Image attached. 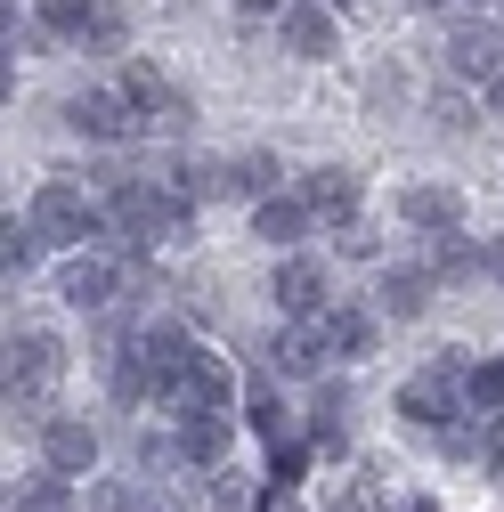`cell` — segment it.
<instances>
[{"instance_id":"7402d4cb","label":"cell","mask_w":504,"mask_h":512,"mask_svg":"<svg viewBox=\"0 0 504 512\" xmlns=\"http://www.w3.org/2000/svg\"><path fill=\"white\" fill-rule=\"evenodd\" d=\"M472 269H488V252H472L464 236H431V277L439 285H464Z\"/></svg>"},{"instance_id":"277c9868","label":"cell","mask_w":504,"mask_h":512,"mask_svg":"<svg viewBox=\"0 0 504 512\" xmlns=\"http://www.w3.org/2000/svg\"><path fill=\"white\" fill-rule=\"evenodd\" d=\"M464 374H456V358H431L423 374H407V391H399V415L407 423H464Z\"/></svg>"},{"instance_id":"2e32d148","label":"cell","mask_w":504,"mask_h":512,"mask_svg":"<svg viewBox=\"0 0 504 512\" xmlns=\"http://www.w3.org/2000/svg\"><path fill=\"white\" fill-rule=\"evenodd\" d=\"M309 228H318V212H309L301 196H269L261 212H252V236H261V244H301Z\"/></svg>"},{"instance_id":"d6986e66","label":"cell","mask_w":504,"mask_h":512,"mask_svg":"<svg viewBox=\"0 0 504 512\" xmlns=\"http://www.w3.org/2000/svg\"><path fill=\"white\" fill-rule=\"evenodd\" d=\"M106 391H114L122 407H139V399L155 391V374H147V358H139V350H122V342H114V350H106Z\"/></svg>"},{"instance_id":"83f0119b","label":"cell","mask_w":504,"mask_h":512,"mask_svg":"<svg viewBox=\"0 0 504 512\" xmlns=\"http://www.w3.org/2000/svg\"><path fill=\"white\" fill-rule=\"evenodd\" d=\"M17 512H74V496H66V480H57V472H41V480L17 488Z\"/></svg>"},{"instance_id":"52a82bcc","label":"cell","mask_w":504,"mask_h":512,"mask_svg":"<svg viewBox=\"0 0 504 512\" xmlns=\"http://www.w3.org/2000/svg\"><path fill=\"white\" fill-rule=\"evenodd\" d=\"M41 456H49L57 480H74V472L98 464V431H90L82 415H49V423H41Z\"/></svg>"},{"instance_id":"8992f818","label":"cell","mask_w":504,"mask_h":512,"mask_svg":"<svg viewBox=\"0 0 504 512\" xmlns=\"http://www.w3.org/2000/svg\"><path fill=\"white\" fill-rule=\"evenodd\" d=\"M293 196H301L309 212H318L326 228H350V220H358V171H342V163H318V171H309V179L293 187Z\"/></svg>"},{"instance_id":"836d02e7","label":"cell","mask_w":504,"mask_h":512,"mask_svg":"<svg viewBox=\"0 0 504 512\" xmlns=\"http://www.w3.org/2000/svg\"><path fill=\"white\" fill-rule=\"evenodd\" d=\"M236 9H252V17H285L293 0H236Z\"/></svg>"},{"instance_id":"d6a6232c","label":"cell","mask_w":504,"mask_h":512,"mask_svg":"<svg viewBox=\"0 0 504 512\" xmlns=\"http://www.w3.org/2000/svg\"><path fill=\"white\" fill-rule=\"evenodd\" d=\"M334 512H374V496H366V480H350V488H334Z\"/></svg>"},{"instance_id":"9c48e42d","label":"cell","mask_w":504,"mask_h":512,"mask_svg":"<svg viewBox=\"0 0 504 512\" xmlns=\"http://www.w3.org/2000/svg\"><path fill=\"white\" fill-rule=\"evenodd\" d=\"M277 33H285L293 57H334V49H342V25H334L326 0H293V9L277 17Z\"/></svg>"},{"instance_id":"f1b7e54d","label":"cell","mask_w":504,"mask_h":512,"mask_svg":"<svg viewBox=\"0 0 504 512\" xmlns=\"http://www.w3.org/2000/svg\"><path fill=\"white\" fill-rule=\"evenodd\" d=\"M261 480H244V472H212V512H261V496H252Z\"/></svg>"},{"instance_id":"d590c367","label":"cell","mask_w":504,"mask_h":512,"mask_svg":"<svg viewBox=\"0 0 504 512\" xmlns=\"http://www.w3.org/2000/svg\"><path fill=\"white\" fill-rule=\"evenodd\" d=\"M488 114H504V74H496V82H488Z\"/></svg>"},{"instance_id":"f35d334b","label":"cell","mask_w":504,"mask_h":512,"mask_svg":"<svg viewBox=\"0 0 504 512\" xmlns=\"http://www.w3.org/2000/svg\"><path fill=\"white\" fill-rule=\"evenodd\" d=\"M472 9H480V0H472ZM496 9H504V0H496Z\"/></svg>"},{"instance_id":"6da1fadb","label":"cell","mask_w":504,"mask_h":512,"mask_svg":"<svg viewBox=\"0 0 504 512\" xmlns=\"http://www.w3.org/2000/svg\"><path fill=\"white\" fill-rule=\"evenodd\" d=\"M179 220H187V204L171 196V187H147V179H131V187L106 196V244H163Z\"/></svg>"},{"instance_id":"7a4b0ae2","label":"cell","mask_w":504,"mask_h":512,"mask_svg":"<svg viewBox=\"0 0 504 512\" xmlns=\"http://www.w3.org/2000/svg\"><path fill=\"white\" fill-rule=\"evenodd\" d=\"M57 374H66V342H57V334H41V326L9 334V423L33 415L57 391Z\"/></svg>"},{"instance_id":"d4e9b609","label":"cell","mask_w":504,"mask_h":512,"mask_svg":"<svg viewBox=\"0 0 504 512\" xmlns=\"http://www.w3.org/2000/svg\"><path fill=\"white\" fill-rule=\"evenodd\" d=\"M464 399H472V407H488V415H504V358L464 366Z\"/></svg>"},{"instance_id":"484cf974","label":"cell","mask_w":504,"mask_h":512,"mask_svg":"<svg viewBox=\"0 0 504 512\" xmlns=\"http://www.w3.org/2000/svg\"><path fill=\"white\" fill-rule=\"evenodd\" d=\"M326 366V342L318 334H285L277 342V374H318Z\"/></svg>"},{"instance_id":"44dd1931","label":"cell","mask_w":504,"mask_h":512,"mask_svg":"<svg viewBox=\"0 0 504 512\" xmlns=\"http://www.w3.org/2000/svg\"><path fill=\"white\" fill-rule=\"evenodd\" d=\"M171 196L196 212V204H212V196H228V163H179L171 171Z\"/></svg>"},{"instance_id":"603a6c76","label":"cell","mask_w":504,"mask_h":512,"mask_svg":"<svg viewBox=\"0 0 504 512\" xmlns=\"http://www.w3.org/2000/svg\"><path fill=\"white\" fill-rule=\"evenodd\" d=\"M98 9H106V0H41V33L49 41H82Z\"/></svg>"},{"instance_id":"ab89813d","label":"cell","mask_w":504,"mask_h":512,"mask_svg":"<svg viewBox=\"0 0 504 512\" xmlns=\"http://www.w3.org/2000/svg\"><path fill=\"white\" fill-rule=\"evenodd\" d=\"M496 25H504V9H496Z\"/></svg>"},{"instance_id":"e575fe53","label":"cell","mask_w":504,"mask_h":512,"mask_svg":"<svg viewBox=\"0 0 504 512\" xmlns=\"http://www.w3.org/2000/svg\"><path fill=\"white\" fill-rule=\"evenodd\" d=\"M480 252H488V277L504 285V236H496V244H480Z\"/></svg>"},{"instance_id":"f546056e","label":"cell","mask_w":504,"mask_h":512,"mask_svg":"<svg viewBox=\"0 0 504 512\" xmlns=\"http://www.w3.org/2000/svg\"><path fill=\"white\" fill-rule=\"evenodd\" d=\"M90 512H139L131 480H98V488H90Z\"/></svg>"},{"instance_id":"30bf717a","label":"cell","mask_w":504,"mask_h":512,"mask_svg":"<svg viewBox=\"0 0 504 512\" xmlns=\"http://www.w3.org/2000/svg\"><path fill=\"white\" fill-rule=\"evenodd\" d=\"M66 122H74V131L82 139H131V98H122V90H82V98H66Z\"/></svg>"},{"instance_id":"5b68a950","label":"cell","mask_w":504,"mask_h":512,"mask_svg":"<svg viewBox=\"0 0 504 512\" xmlns=\"http://www.w3.org/2000/svg\"><path fill=\"white\" fill-rule=\"evenodd\" d=\"M439 57H448V74H456V82H496V74H504V25L464 17V25H448Z\"/></svg>"},{"instance_id":"1f68e13d","label":"cell","mask_w":504,"mask_h":512,"mask_svg":"<svg viewBox=\"0 0 504 512\" xmlns=\"http://www.w3.org/2000/svg\"><path fill=\"white\" fill-rule=\"evenodd\" d=\"M342 252H358V261H374V228H366V220H350V228H342Z\"/></svg>"},{"instance_id":"4fadbf2b","label":"cell","mask_w":504,"mask_h":512,"mask_svg":"<svg viewBox=\"0 0 504 512\" xmlns=\"http://www.w3.org/2000/svg\"><path fill=\"white\" fill-rule=\"evenodd\" d=\"M114 285H122V269H114V252H82V261L57 277V293H66L74 309H106L114 301Z\"/></svg>"},{"instance_id":"4316f807","label":"cell","mask_w":504,"mask_h":512,"mask_svg":"<svg viewBox=\"0 0 504 512\" xmlns=\"http://www.w3.org/2000/svg\"><path fill=\"white\" fill-rule=\"evenodd\" d=\"M122 41H131V17H122V9H114V0H106V9L90 17V33H82V49H98V57H114Z\"/></svg>"},{"instance_id":"cb8c5ba5","label":"cell","mask_w":504,"mask_h":512,"mask_svg":"<svg viewBox=\"0 0 504 512\" xmlns=\"http://www.w3.org/2000/svg\"><path fill=\"white\" fill-rule=\"evenodd\" d=\"M309 456H318V439L309 431H285V439H269V472H277V488L293 496V480L309 472Z\"/></svg>"},{"instance_id":"3957f363","label":"cell","mask_w":504,"mask_h":512,"mask_svg":"<svg viewBox=\"0 0 504 512\" xmlns=\"http://www.w3.org/2000/svg\"><path fill=\"white\" fill-rule=\"evenodd\" d=\"M25 220L41 228V244H90V236L106 228V212H98V204L82 196V187H74V179H49V187H41V196L25 204Z\"/></svg>"},{"instance_id":"e0dca14e","label":"cell","mask_w":504,"mask_h":512,"mask_svg":"<svg viewBox=\"0 0 504 512\" xmlns=\"http://www.w3.org/2000/svg\"><path fill=\"white\" fill-rule=\"evenodd\" d=\"M228 196H244L252 212H261V204L277 196V155H261V147L236 155V163H228Z\"/></svg>"},{"instance_id":"74e56055","label":"cell","mask_w":504,"mask_h":512,"mask_svg":"<svg viewBox=\"0 0 504 512\" xmlns=\"http://www.w3.org/2000/svg\"><path fill=\"white\" fill-rule=\"evenodd\" d=\"M407 9H439V0H407Z\"/></svg>"},{"instance_id":"ffe728a7","label":"cell","mask_w":504,"mask_h":512,"mask_svg":"<svg viewBox=\"0 0 504 512\" xmlns=\"http://www.w3.org/2000/svg\"><path fill=\"white\" fill-rule=\"evenodd\" d=\"M33 261H41V228L9 212V220H0V277H9V285H17V277H25Z\"/></svg>"},{"instance_id":"ba28073f","label":"cell","mask_w":504,"mask_h":512,"mask_svg":"<svg viewBox=\"0 0 504 512\" xmlns=\"http://www.w3.org/2000/svg\"><path fill=\"white\" fill-rule=\"evenodd\" d=\"M122 98H131V114H155L163 131H187V106H179V90H171V74L163 66H122V82H114Z\"/></svg>"},{"instance_id":"9a60e30c","label":"cell","mask_w":504,"mask_h":512,"mask_svg":"<svg viewBox=\"0 0 504 512\" xmlns=\"http://www.w3.org/2000/svg\"><path fill=\"white\" fill-rule=\"evenodd\" d=\"M318 342H326L334 358H366V342H374V309H358V301H334V309L318 317Z\"/></svg>"},{"instance_id":"8d00e7d4","label":"cell","mask_w":504,"mask_h":512,"mask_svg":"<svg viewBox=\"0 0 504 512\" xmlns=\"http://www.w3.org/2000/svg\"><path fill=\"white\" fill-rule=\"evenodd\" d=\"M407 512H439V504H431V496H415V504H407Z\"/></svg>"},{"instance_id":"8fae6325","label":"cell","mask_w":504,"mask_h":512,"mask_svg":"<svg viewBox=\"0 0 504 512\" xmlns=\"http://www.w3.org/2000/svg\"><path fill=\"white\" fill-rule=\"evenodd\" d=\"M228 439H236V423L220 415V407H196V415H179V456L187 464H212V472H228Z\"/></svg>"},{"instance_id":"7c38bea8","label":"cell","mask_w":504,"mask_h":512,"mask_svg":"<svg viewBox=\"0 0 504 512\" xmlns=\"http://www.w3.org/2000/svg\"><path fill=\"white\" fill-rule=\"evenodd\" d=\"M269 293H277V309H285V317H326V309H334V301H326V269H318V261H301V252L277 269V285H269Z\"/></svg>"},{"instance_id":"4dcf8cb0","label":"cell","mask_w":504,"mask_h":512,"mask_svg":"<svg viewBox=\"0 0 504 512\" xmlns=\"http://www.w3.org/2000/svg\"><path fill=\"white\" fill-rule=\"evenodd\" d=\"M480 464H488V472H504V415H488V423H480Z\"/></svg>"},{"instance_id":"5bb4252c","label":"cell","mask_w":504,"mask_h":512,"mask_svg":"<svg viewBox=\"0 0 504 512\" xmlns=\"http://www.w3.org/2000/svg\"><path fill=\"white\" fill-rule=\"evenodd\" d=\"M399 220L423 228V236H456L464 204H456V187H407V196H399Z\"/></svg>"},{"instance_id":"ac0fdd59","label":"cell","mask_w":504,"mask_h":512,"mask_svg":"<svg viewBox=\"0 0 504 512\" xmlns=\"http://www.w3.org/2000/svg\"><path fill=\"white\" fill-rule=\"evenodd\" d=\"M431 285H439L431 269H383V309L391 317H423L431 309Z\"/></svg>"},{"instance_id":"60d3db41","label":"cell","mask_w":504,"mask_h":512,"mask_svg":"<svg viewBox=\"0 0 504 512\" xmlns=\"http://www.w3.org/2000/svg\"><path fill=\"white\" fill-rule=\"evenodd\" d=\"M326 9H334V0H326Z\"/></svg>"}]
</instances>
